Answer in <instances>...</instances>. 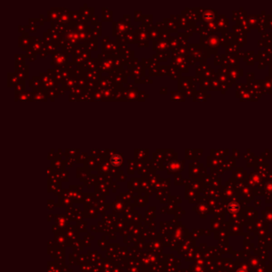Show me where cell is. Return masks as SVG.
<instances>
[{
    "label": "cell",
    "mask_w": 272,
    "mask_h": 272,
    "mask_svg": "<svg viewBox=\"0 0 272 272\" xmlns=\"http://www.w3.org/2000/svg\"><path fill=\"white\" fill-rule=\"evenodd\" d=\"M110 162L114 167H120L123 164V158L122 156L119 153H116L112 156L110 159Z\"/></svg>",
    "instance_id": "obj_1"
}]
</instances>
